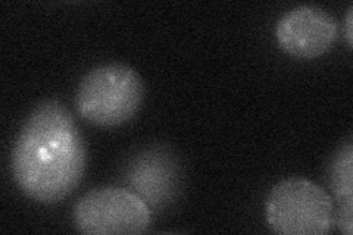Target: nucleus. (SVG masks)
Here are the masks:
<instances>
[{"label":"nucleus","mask_w":353,"mask_h":235,"mask_svg":"<svg viewBox=\"0 0 353 235\" xmlns=\"http://www.w3.org/2000/svg\"><path fill=\"white\" fill-rule=\"evenodd\" d=\"M85 166V143L68 108L57 99L39 103L10 153L18 188L37 203L57 205L79 187Z\"/></svg>","instance_id":"nucleus-1"},{"label":"nucleus","mask_w":353,"mask_h":235,"mask_svg":"<svg viewBox=\"0 0 353 235\" xmlns=\"http://www.w3.org/2000/svg\"><path fill=\"white\" fill-rule=\"evenodd\" d=\"M145 100V83L125 63H106L88 71L79 84L75 108L90 125L121 127L134 118Z\"/></svg>","instance_id":"nucleus-2"},{"label":"nucleus","mask_w":353,"mask_h":235,"mask_svg":"<svg viewBox=\"0 0 353 235\" xmlns=\"http://www.w3.org/2000/svg\"><path fill=\"white\" fill-rule=\"evenodd\" d=\"M265 218L279 235H325L333 231V198L311 180L287 178L275 184L265 201Z\"/></svg>","instance_id":"nucleus-3"},{"label":"nucleus","mask_w":353,"mask_h":235,"mask_svg":"<svg viewBox=\"0 0 353 235\" xmlns=\"http://www.w3.org/2000/svg\"><path fill=\"white\" fill-rule=\"evenodd\" d=\"M152 212L128 188L99 187L85 193L72 210L75 229L85 235H137L150 227Z\"/></svg>","instance_id":"nucleus-4"},{"label":"nucleus","mask_w":353,"mask_h":235,"mask_svg":"<svg viewBox=\"0 0 353 235\" xmlns=\"http://www.w3.org/2000/svg\"><path fill=\"white\" fill-rule=\"evenodd\" d=\"M275 37L279 46L293 58L314 59L333 48L337 21L323 8L302 5L279 19Z\"/></svg>","instance_id":"nucleus-5"},{"label":"nucleus","mask_w":353,"mask_h":235,"mask_svg":"<svg viewBox=\"0 0 353 235\" xmlns=\"http://www.w3.org/2000/svg\"><path fill=\"white\" fill-rule=\"evenodd\" d=\"M175 162L165 152H149L139 156L128 170V183L134 185L139 196L149 203L158 205L159 201L168 200L175 187L176 174L159 175Z\"/></svg>","instance_id":"nucleus-6"},{"label":"nucleus","mask_w":353,"mask_h":235,"mask_svg":"<svg viewBox=\"0 0 353 235\" xmlns=\"http://www.w3.org/2000/svg\"><path fill=\"white\" fill-rule=\"evenodd\" d=\"M328 184L337 201L334 210L336 227L345 235H352L353 227V144L343 143L334 152L328 166Z\"/></svg>","instance_id":"nucleus-7"},{"label":"nucleus","mask_w":353,"mask_h":235,"mask_svg":"<svg viewBox=\"0 0 353 235\" xmlns=\"http://www.w3.org/2000/svg\"><path fill=\"white\" fill-rule=\"evenodd\" d=\"M352 27H353V6H349L347 14H346V41H347L349 49H352V46H353Z\"/></svg>","instance_id":"nucleus-8"}]
</instances>
